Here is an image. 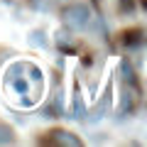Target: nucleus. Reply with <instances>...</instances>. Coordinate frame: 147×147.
Listing matches in <instances>:
<instances>
[{
  "label": "nucleus",
  "instance_id": "obj_1",
  "mask_svg": "<svg viewBox=\"0 0 147 147\" xmlns=\"http://www.w3.org/2000/svg\"><path fill=\"white\" fill-rule=\"evenodd\" d=\"M64 25L69 30H86L91 25V7L84 3H76V5H69L64 10Z\"/></svg>",
  "mask_w": 147,
  "mask_h": 147
},
{
  "label": "nucleus",
  "instance_id": "obj_2",
  "mask_svg": "<svg viewBox=\"0 0 147 147\" xmlns=\"http://www.w3.org/2000/svg\"><path fill=\"white\" fill-rule=\"evenodd\" d=\"M22 69H25V61H15L5 69V88H12L17 96H27L30 91V79L22 76Z\"/></svg>",
  "mask_w": 147,
  "mask_h": 147
},
{
  "label": "nucleus",
  "instance_id": "obj_3",
  "mask_svg": "<svg viewBox=\"0 0 147 147\" xmlns=\"http://www.w3.org/2000/svg\"><path fill=\"white\" fill-rule=\"evenodd\" d=\"M52 142H57V145H71V147H81L84 145L74 132H66V130H57L54 137H52Z\"/></svg>",
  "mask_w": 147,
  "mask_h": 147
},
{
  "label": "nucleus",
  "instance_id": "obj_4",
  "mask_svg": "<svg viewBox=\"0 0 147 147\" xmlns=\"http://www.w3.org/2000/svg\"><path fill=\"white\" fill-rule=\"evenodd\" d=\"M74 118H79V120L86 118V108H84V98H81L79 86H74Z\"/></svg>",
  "mask_w": 147,
  "mask_h": 147
},
{
  "label": "nucleus",
  "instance_id": "obj_5",
  "mask_svg": "<svg viewBox=\"0 0 147 147\" xmlns=\"http://www.w3.org/2000/svg\"><path fill=\"white\" fill-rule=\"evenodd\" d=\"M57 44H59V49L61 52H71L74 49V37L71 34H66V32H57Z\"/></svg>",
  "mask_w": 147,
  "mask_h": 147
},
{
  "label": "nucleus",
  "instance_id": "obj_6",
  "mask_svg": "<svg viewBox=\"0 0 147 147\" xmlns=\"http://www.w3.org/2000/svg\"><path fill=\"white\" fill-rule=\"evenodd\" d=\"M10 142H15V132L10 125L0 123V145H10Z\"/></svg>",
  "mask_w": 147,
  "mask_h": 147
},
{
  "label": "nucleus",
  "instance_id": "obj_7",
  "mask_svg": "<svg viewBox=\"0 0 147 147\" xmlns=\"http://www.w3.org/2000/svg\"><path fill=\"white\" fill-rule=\"evenodd\" d=\"M30 42L37 44V47H47V39H44V32H42V30H34V32H32Z\"/></svg>",
  "mask_w": 147,
  "mask_h": 147
}]
</instances>
